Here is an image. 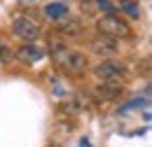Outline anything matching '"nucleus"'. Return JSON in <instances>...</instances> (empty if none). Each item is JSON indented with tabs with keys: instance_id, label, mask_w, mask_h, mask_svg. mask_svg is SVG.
<instances>
[{
	"instance_id": "obj_1",
	"label": "nucleus",
	"mask_w": 152,
	"mask_h": 147,
	"mask_svg": "<svg viewBox=\"0 0 152 147\" xmlns=\"http://www.w3.org/2000/svg\"><path fill=\"white\" fill-rule=\"evenodd\" d=\"M52 56H54L58 68L66 75H73V77L84 75L87 68H89V58L82 54V52H77V49L66 47L63 42H52Z\"/></svg>"
},
{
	"instance_id": "obj_2",
	"label": "nucleus",
	"mask_w": 152,
	"mask_h": 147,
	"mask_svg": "<svg viewBox=\"0 0 152 147\" xmlns=\"http://www.w3.org/2000/svg\"><path fill=\"white\" fill-rule=\"evenodd\" d=\"M96 26H98V33L110 35V37H115V40H122V37H129V35H131V26H129L124 19H119L115 12L105 14V17H101Z\"/></svg>"
},
{
	"instance_id": "obj_3",
	"label": "nucleus",
	"mask_w": 152,
	"mask_h": 147,
	"mask_svg": "<svg viewBox=\"0 0 152 147\" xmlns=\"http://www.w3.org/2000/svg\"><path fill=\"white\" fill-rule=\"evenodd\" d=\"M122 93H124V84L119 79H98L91 96L98 103H113L117 98H122Z\"/></svg>"
},
{
	"instance_id": "obj_4",
	"label": "nucleus",
	"mask_w": 152,
	"mask_h": 147,
	"mask_svg": "<svg viewBox=\"0 0 152 147\" xmlns=\"http://www.w3.org/2000/svg\"><path fill=\"white\" fill-rule=\"evenodd\" d=\"M126 73V65L122 61H115V58H103L101 63L94 65V77L96 79H122Z\"/></svg>"
},
{
	"instance_id": "obj_5",
	"label": "nucleus",
	"mask_w": 152,
	"mask_h": 147,
	"mask_svg": "<svg viewBox=\"0 0 152 147\" xmlns=\"http://www.w3.org/2000/svg\"><path fill=\"white\" fill-rule=\"evenodd\" d=\"M12 33L19 37V40H35L40 35V26L35 19L31 17H14L12 19Z\"/></svg>"
},
{
	"instance_id": "obj_6",
	"label": "nucleus",
	"mask_w": 152,
	"mask_h": 147,
	"mask_svg": "<svg viewBox=\"0 0 152 147\" xmlns=\"http://www.w3.org/2000/svg\"><path fill=\"white\" fill-rule=\"evenodd\" d=\"M14 56H17V61H19V63L31 65V63H38L40 58L45 56V49L38 47V44H33V40H26V44H21Z\"/></svg>"
},
{
	"instance_id": "obj_7",
	"label": "nucleus",
	"mask_w": 152,
	"mask_h": 147,
	"mask_svg": "<svg viewBox=\"0 0 152 147\" xmlns=\"http://www.w3.org/2000/svg\"><path fill=\"white\" fill-rule=\"evenodd\" d=\"M91 49H94L98 56H115L119 52V44H117V40L110 35H103V33H98V35L91 40Z\"/></svg>"
},
{
	"instance_id": "obj_8",
	"label": "nucleus",
	"mask_w": 152,
	"mask_h": 147,
	"mask_svg": "<svg viewBox=\"0 0 152 147\" xmlns=\"http://www.w3.org/2000/svg\"><path fill=\"white\" fill-rule=\"evenodd\" d=\"M45 14H47V19H54V21H58V19L68 17V7H66L63 2H49V5L45 7Z\"/></svg>"
},
{
	"instance_id": "obj_9",
	"label": "nucleus",
	"mask_w": 152,
	"mask_h": 147,
	"mask_svg": "<svg viewBox=\"0 0 152 147\" xmlns=\"http://www.w3.org/2000/svg\"><path fill=\"white\" fill-rule=\"evenodd\" d=\"M119 9L131 19H140V7H138L136 0H122V2H119Z\"/></svg>"
},
{
	"instance_id": "obj_10",
	"label": "nucleus",
	"mask_w": 152,
	"mask_h": 147,
	"mask_svg": "<svg viewBox=\"0 0 152 147\" xmlns=\"http://www.w3.org/2000/svg\"><path fill=\"white\" fill-rule=\"evenodd\" d=\"M58 31L61 33H68V35H75V33H80V21L77 19H68V21H63L58 26Z\"/></svg>"
},
{
	"instance_id": "obj_11",
	"label": "nucleus",
	"mask_w": 152,
	"mask_h": 147,
	"mask_svg": "<svg viewBox=\"0 0 152 147\" xmlns=\"http://www.w3.org/2000/svg\"><path fill=\"white\" fill-rule=\"evenodd\" d=\"M61 110L63 112H80L82 110V100H80V98H70V100H66V103L61 105Z\"/></svg>"
},
{
	"instance_id": "obj_12",
	"label": "nucleus",
	"mask_w": 152,
	"mask_h": 147,
	"mask_svg": "<svg viewBox=\"0 0 152 147\" xmlns=\"http://www.w3.org/2000/svg\"><path fill=\"white\" fill-rule=\"evenodd\" d=\"M145 103H148L145 98H140V96H136V98H131V103H124V105H122L119 110H122V112H126V110H131V108H138V105H145Z\"/></svg>"
},
{
	"instance_id": "obj_13",
	"label": "nucleus",
	"mask_w": 152,
	"mask_h": 147,
	"mask_svg": "<svg viewBox=\"0 0 152 147\" xmlns=\"http://www.w3.org/2000/svg\"><path fill=\"white\" fill-rule=\"evenodd\" d=\"M10 56H12V52H10V44H7L5 40H0V61H10Z\"/></svg>"
}]
</instances>
